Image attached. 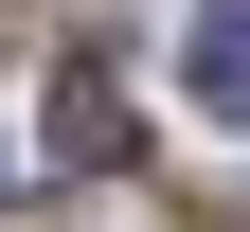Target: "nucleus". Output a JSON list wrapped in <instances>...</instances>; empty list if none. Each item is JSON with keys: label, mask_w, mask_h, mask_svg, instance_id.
I'll use <instances>...</instances> for the list:
<instances>
[{"label": "nucleus", "mask_w": 250, "mask_h": 232, "mask_svg": "<svg viewBox=\"0 0 250 232\" xmlns=\"http://www.w3.org/2000/svg\"><path fill=\"white\" fill-rule=\"evenodd\" d=\"M125 143H143V125H125V72H107V54H72V72H54V161H72V179H107Z\"/></svg>", "instance_id": "nucleus-1"}, {"label": "nucleus", "mask_w": 250, "mask_h": 232, "mask_svg": "<svg viewBox=\"0 0 250 232\" xmlns=\"http://www.w3.org/2000/svg\"><path fill=\"white\" fill-rule=\"evenodd\" d=\"M197 107L250 125V0H214V18H197Z\"/></svg>", "instance_id": "nucleus-2"}]
</instances>
